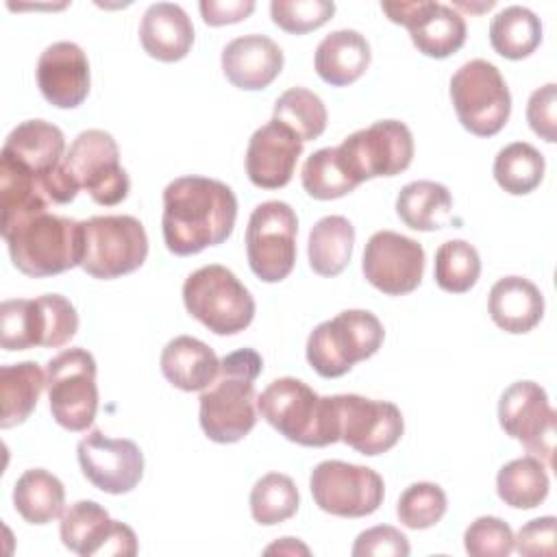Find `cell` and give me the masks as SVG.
Returning a JSON list of instances; mask_svg holds the SVG:
<instances>
[{"mask_svg": "<svg viewBox=\"0 0 557 557\" xmlns=\"http://www.w3.org/2000/svg\"><path fill=\"white\" fill-rule=\"evenodd\" d=\"M141 48L157 61L174 63L187 57L194 44V24L174 2H154L139 24Z\"/></svg>", "mask_w": 557, "mask_h": 557, "instance_id": "24", "label": "cell"}, {"mask_svg": "<svg viewBox=\"0 0 557 557\" xmlns=\"http://www.w3.org/2000/svg\"><path fill=\"white\" fill-rule=\"evenodd\" d=\"M409 550L407 535L389 524L361 531L350 548L352 557H407Z\"/></svg>", "mask_w": 557, "mask_h": 557, "instance_id": "44", "label": "cell"}, {"mask_svg": "<svg viewBox=\"0 0 557 557\" xmlns=\"http://www.w3.org/2000/svg\"><path fill=\"white\" fill-rule=\"evenodd\" d=\"M546 463L533 455L511 459L496 474V492L500 500L513 509H533L548 496Z\"/></svg>", "mask_w": 557, "mask_h": 557, "instance_id": "32", "label": "cell"}, {"mask_svg": "<svg viewBox=\"0 0 557 557\" xmlns=\"http://www.w3.org/2000/svg\"><path fill=\"white\" fill-rule=\"evenodd\" d=\"M59 533L63 546L81 557L137 555L135 531L120 520H111L109 511L94 500L70 505L61 516Z\"/></svg>", "mask_w": 557, "mask_h": 557, "instance_id": "18", "label": "cell"}, {"mask_svg": "<svg viewBox=\"0 0 557 557\" xmlns=\"http://www.w3.org/2000/svg\"><path fill=\"white\" fill-rule=\"evenodd\" d=\"M65 487L44 468H30L15 481L13 507L30 524H48L63 516Z\"/></svg>", "mask_w": 557, "mask_h": 557, "instance_id": "31", "label": "cell"}, {"mask_svg": "<svg viewBox=\"0 0 557 557\" xmlns=\"http://www.w3.org/2000/svg\"><path fill=\"white\" fill-rule=\"evenodd\" d=\"M65 135L46 120H26L4 139L0 161L44 181L59 170L65 157Z\"/></svg>", "mask_w": 557, "mask_h": 557, "instance_id": "22", "label": "cell"}, {"mask_svg": "<svg viewBox=\"0 0 557 557\" xmlns=\"http://www.w3.org/2000/svg\"><path fill=\"white\" fill-rule=\"evenodd\" d=\"M335 13V4L326 0H272V22L292 35H305L324 26Z\"/></svg>", "mask_w": 557, "mask_h": 557, "instance_id": "41", "label": "cell"}, {"mask_svg": "<svg viewBox=\"0 0 557 557\" xmlns=\"http://www.w3.org/2000/svg\"><path fill=\"white\" fill-rule=\"evenodd\" d=\"M300 505L296 483L281 472L263 474L250 490V513L263 527L289 520Z\"/></svg>", "mask_w": 557, "mask_h": 557, "instance_id": "36", "label": "cell"}, {"mask_svg": "<svg viewBox=\"0 0 557 557\" xmlns=\"http://www.w3.org/2000/svg\"><path fill=\"white\" fill-rule=\"evenodd\" d=\"M544 170L542 152L527 141L507 144L494 159V178L511 196L531 194L542 183Z\"/></svg>", "mask_w": 557, "mask_h": 557, "instance_id": "34", "label": "cell"}, {"mask_svg": "<svg viewBox=\"0 0 557 557\" xmlns=\"http://www.w3.org/2000/svg\"><path fill=\"white\" fill-rule=\"evenodd\" d=\"M487 311L498 329L522 335L540 324L544 296L540 287L524 276H503L490 289Z\"/></svg>", "mask_w": 557, "mask_h": 557, "instance_id": "25", "label": "cell"}, {"mask_svg": "<svg viewBox=\"0 0 557 557\" xmlns=\"http://www.w3.org/2000/svg\"><path fill=\"white\" fill-rule=\"evenodd\" d=\"M161 372L183 392H202L218 376L220 359L205 342L191 335H178L161 352Z\"/></svg>", "mask_w": 557, "mask_h": 557, "instance_id": "27", "label": "cell"}, {"mask_svg": "<svg viewBox=\"0 0 557 557\" xmlns=\"http://www.w3.org/2000/svg\"><path fill=\"white\" fill-rule=\"evenodd\" d=\"M0 344L4 350L37 346L33 298H11L0 307Z\"/></svg>", "mask_w": 557, "mask_h": 557, "instance_id": "43", "label": "cell"}, {"mask_svg": "<svg viewBox=\"0 0 557 557\" xmlns=\"http://www.w3.org/2000/svg\"><path fill=\"white\" fill-rule=\"evenodd\" d=\"M542 41V22L540 17L520 4L505 7L490 22V44L492 48L511 61L524 59Z\"/></svg>", "mask_w": 557, "mask_h": 557, "instance_id": "33", "label": "cell"}, {"mask_svg": "<svg viewBox=\"0 0 557 557\" xmlns=\"http://www.w3.org/2000/svg\"><path fill=\"white\" fill-rule=\"evenodd\" d=\"M339 442L361 455L376 457L398 444L405 431L400 409L389 400L363 398L359 394H335Z\"/></svg>", "mask_w": 557, "mask_h": 557, "instance_id": "15", "label": "cell"}, {"mask_svg": "<svg viewBox=\"0 0 557 557\" xmlns=\"http://www.w3.org/2000/svg\"><path fill=\"white\" fill-rule=\"evenodd\" d=\"M555 529L557 520L553 516H542L529 520L513 535V548L524 557H553L555 555Z\"/></svg>", "mask_w": 557, "mask_h": 557, "instance_id": "46", "label": "cell"}, {"mask_svg": "<svg viewBox=\"0 0 557 557\" xmlns=\"http://www.w3.org/2000/svg\"><path fill=\"white\" fill-rule=\"evenodd\" d=\"M355 226L344 215H324L309 231V265L320 276H337L352 257Z\"/></svg>", "mask_w": 557, "mask_h": 557, "instance_id": "28", "label": "cell"}, {"mask_svg": "<svg viewBox=\"0 0 557 557\" xmlns=\"http://www.w3.org/2000/svg\"><path fill=\"white\" fill-rule=\"evenodd\" d=\"M450 100L461 126L476 137L496 135L511 113L509 87L485 59H472L453 74Z\"/></svg>", "mask_w": 557, "mask_h": 557, "instance_id": "7", "label": "cell"}, {"mask_svg": "<svg viewBox=\"0 0 557 557\" xmlns=\"http://www.w3.org/2000/svg\"><path fill=\"white\" fill-rule=\"evenodd\" d=\"M257 411L294 444L329 446L339 442L335 398L318 396L300 379H274L261 396H257Z\"/></svg>", "mask_w": 557, "mask_h": 557, "instance_id": "4", "label": "cell"}, {"mask_svg": "<svg viewBox=\"0 0 557 557\" xmlns=\"http://www.w3.org/2000/svg\"><path fill=\"white\" fill-rule=\"evenodd\" d=\"M265 553H287V555H296V553H302V555H309V548L305 544H300L296 537H281V542L272 544L265 548Z\"/></svg>", "mask_w": 557, "mask_h": 557, "instance_id": "48", "label": "cell"}, {"mask_svg": "<svg viewBox=\"0 0 557 557\" xmlns=\"http://www.w3.org/2000/svg\"><path fill=\"white\" fill-rule=\"evenodd\" d=\"M309 490L322 511L339 518L370 516L385 496V485L376 470L337 459L320 461L311 470Z\"/></svg>", "mask_w": 557, "mask_h": 557, "instance_id": "13", "label": "cell"}, {"mask_svg": "<svg viewBox=\"0 0 557 557\" xmlns=\"http://www.w3.org/2000/svg\"><path fill=\"white\" fill-rule=\"evenodd\" d=\"M446 507H448V500L444 490L437 483L420 481V483H411L400 494L396 505V516L400 524H405L407 529L420 531V529L435 527L444 518Z\"/></svg>", "mask_w": 557, "mask_h": 557, "instance_id": "40", "label": "cell"}, {"mask_svg": "<svg viewBox=\"0 0 557 557\" xmlns=\"http://www.w3.org/2000/svg\"><path fill=\"white\" fill-rule=\"evenodd\" d=\"M381 9L394 24H403L418 52L431 59H446L466 44V20L448 4L433 0L383 2Z\"/></svg>", "mask_w": 557, "mask_h": 557, "instance_id": "17", "label": "cell"}, {"mask_svg": "<svg viewBox=\"0 0 557 557\" xmlns=\"http://www.w3.org/2000/svg\"><path fill=\"white\" fill-rule=\"evenodd\" d=\"M481 274V257L466 239H448L435 250V283L448 294H466Z\"/></svg>", "mask_w": 557, "mask_h": 557, "instance_id": "37", "label": "cell"}, {"mask_svg": "<svg viewBox=\"0 0 557 557\" xmlns=\"http://www.w3.org/2000/svg\"><path fill=\"white\" fill-rule=\"evenodd\" d=\"M527 122L544 141H557V85L546 83L535 89L527 102Z\"/></svg>", "mask_w": 557, "mask_h": 557, "instance_id": "45", "label": "cell"}, {"mask_svg": "<svg viewBox=\"0 0 557 557\" xmlns=\"http://www.w3.org/2000/svg\"><path fill=\"white\" fill-rule=\"evenodd\" d=\"M272 120L287 126L305 144L324 133L329 113L318 94L305 87H292L276 98Z\"/></svg>", "mask_w": 557, "mask_h": 557, "instance_id": "35", "label": "cell"}, {"mask_svg": "<svg viewBox=\"0 0 557 557\" xmlns=\"http://www.w3.org/2000/svg\"><path fill=\"white\" fill-rule=\"evenodd\" d=\"M61 168L78 191L85 189L102 207L120 205L128 196L131 181L120 165V148L107 131L89 128L78 133Z\"/></svg>", "mask_w": 557, "mask_h": 557, "instance_id": "9", "label": "cell"}, {"mask_svg": "<svg viewBox=\"0 0 557 557\" xmlns=\"http://www.w3.org/2000/svg\"><path fill=\"white\" fill-rule=\"evenodd\" d=\"M453 196L435 181H411L396 198V213L413 231H437L450 220Z\"/></svg>", "mask_w": 557, "mask_h": 557, "instance_id": "29", "label": "cell"}, {"mask_svg": "<svg viewBox=\"0 0 557 557\" xmlns=\"http://www.w3.org/2000/svg\"><path fill=\"white\" fill-rule=\"evenodd\" d=\"M46 389L54 422L81 433L94 424L98 411L96 359L85 348H67L46 366Z\"/></svg>", "mask_w": 557, "mask_h": 557, "instance_id": "10", "label": "cell"}, {"mask_svg": "<svg viewBox=\"0 0 557 557\" xmlns=\"http://www.w3.org/2000/svg\"><path fill=\"white\" fill-rule=\"evenodd\" d=\"M296 211L283 200H265L250 213L246 226V257L252 274L263 283L289 276L296 263Z\"/></svg>", "mask_w": 557, "mask_h": 557, "instance_id": "12", "label": "cell"}, {"mask_svg": "<svg viewBox=\"0 0 557 557\" xmlns=\"http://www.w3.org/2000/svg\"><path fill=\"white\" fill-rule=\"evenodd\" d=\"M89 61L74 41L50 44L37 61V85L41 96L57 109H74L89 94Z\"/></svg>", "mask_w": 557, "mask_h": 557, "instance_id": "20", "label": "cell"}, {"mask_svg": "<svg viewBox=\"0 0 557 557\" xmlns=\"http://www.w3.org/2000/svg\"><path fill=\"white\" fill-rule=\"evenodd\" d=\"M183 302L187 313L215 335H235L255 318V298L220 263L202 265L185 278Z\"/></svg>", "mask_w": 557, "mask_h": 557, "instance_id": "6", "label": "cell"}, {"mask_svg": "<svg viewBox=\"0 0 557 557\" xmlns=\"http://www.w3.org/2000/svg\"><path fill=\"white\" fill-rule=\"evenodd\" d=\"M302 154V141L281 122L270 120L259 126L246 150V174L261 189L285 187Z\"/></svg>", "mask_w": 557, "mask_h": 557, "instance_id": "21", "label": "cell"}, {"mask_svg": "<svg viewBox=\"0 0 557 557\" xmlns=\"http://www.w3.org/2000/svg\"><path fill=\"white\" fill-rule=\"evenodd\" d=\"M381 320L363 309H346L320 322L307 339V361L324 379H337L370 359L383 344Z\"/></svg>", "mask_w": 557, "mask_h": 557, "instance_id": "5", "label": "cell"}, {"mask_svg": "<svg viewBox=\"0 0 557 557\" xmlns=\"http://www.w3.org/2000/svg\"><path fill=\"white\" fill-rule=\"evenodd\" d=\"M205 24L224 26L246 20L255 11L252 0H202L198 4Z\"/></svg>", "mask_w": 557, "mask_h": 557, "instance_id": "47", "label": "cell"}, {"mask_svg": "<svg viewBox=\"0 0 557 557\" xmlns=\"http://www.w3.org/2000/svg\"><path fill=\"white\" fill-rule=\"evenodd\" d=\"M263 359L255 348H239L220 359V372L200 394V426L211 442L235 444L257 424L255 381Z\"/></svg>", "mask_w": 557, "mask_h": 557, "instance_id": "2", "label": "cell"}, {"mask_svg": "<svg viewBox=\"0 0 557 557\" xmlns=\"http://www.w3.org/2000/svg\"><path fill=\"white\" fill-rule=\"evenodd\" d=\"M555 418L557 413L544 387L533 381L511 383L498 400V422L503 431L522 442L524 448L546 466L553 461Z\"/></svg>", "mask_w": 557, "mask_h": 557, "instance_id": "14", "label": "cell"}, {"mask_svg": "<svg viewBox=\"0 0 557 557\" xmlns=\"http://www.w3.org/2000/svg\"><path fill=\"white\" fill-rule=\"evenodd\" d=\"M366 281L387 296L411 294L424 274V248L396 231H376L361 259Z\"/></svg>", "mask_w": 557, "mask_h": 557, "instance_id": "16", "label": "cell"}, {"mask_svg": "<svg viewBox=\"0 0 557 557\" xmlns=\"http://www.w3.org/2000/svg\"><path fill=\"white\" fill-rule=\"evenodd\" d=\"M370 57V44L359 30L339 28L318 44L313 65L324 83L346 87L368 70Z\"/></svg>", "mask_w": 557, "mask_h": 557, "instance_id": "26", "label": "cell"}, {"mask_svg": "<svg viewBox=\"0 0 557 557\" xmlns=\"http://www.w3.org/2000/svg\"><path fill=\"white\" fill-rule=\"evenodd\" d=\"M283 50L265 35L235 37L222 50V72L237 89H265L283 70Z\"/></svg>", "mask_w": 557, "mask_h": 557, "instance_id": "23", "label": "cell"}, {"mask_svg": "<svg viewBox=\"0 0 557 557\" xmlns=\"http://www.w3.org/2000/svg\"><path fill=\"white\" fill-rule=\"evenodd\" d=\"M300 181L305 191L315 200H335L357 189V183L339 163L337 148H320L311 152L302 165Z\"/></svg>", "mask_w": 557, "mask_h": 557, "instance_id": "38", "label": "cell"}, {"mask_svg": "<svg viewBox=\"0 0 557 557\" xmlns=\"http://www.w3.org/2000/svg\"><path fill=\"white\" fill-rule=\"evenodd\" d=\"M0 231L13 265L26 276H54L83 261V222L72 218L39 211L2 226Z\"/></svg>", "mask_w": 557, "mask_h": 557, "instance_id": "3", "label": "cell"}, {"mask_svg": "<svg viewBox=\"0 0 557 557\" xmlns=\"http://www.w3.org/2000/svg\"><path fill=\"white\" fill-rule=\"evenodd\" d=\"M337 157L357 185L376 176H396L411 165L413 135L398 120H379L348 135L337 146Z\"/></svg>", "mask_w": 557, "mask_h": 557, "instance_id": "11", "label": "cell"}, {"mask_svg": "<svg viewBox=\"0 0 557 557\" xmlns=\"http://www.w3.org/2000/svg\"><path fill=\"white\" fill-rule=\"evenodd\" d=\"M35 337L37 346H65L78 331V313L74 305L61 294H44L33 298Z\"/></svg>", "mask_w": 557, "mask_h": 557, "instance_id": "39", "label": "cell"}, {"mask_svg": "<svg viewBox=\"0 0 557 557\" xmlns=\"http://www.w3.org/2000/svg\"><path fill=\"white\" fill-rule=\"evenodd\" d=\"M46 387V372L35 361H22L0 368V426L11 429L30 418L39 394Z\"/></svg>", "mask_w": 557, "mask_h": 557, "instance_id": "30", "label": "cell"}, {"mask_svg": "<svg viewBox=\"0 0 557 557\" xmlns=\"http://www.w3.org/2000/svg\"><path fill=\"white\" fill-rule=\"evenodd\" d=\"M85 250L81 268L102 281L135 272L148 257V235L133 215H94L83 222Z\"/></svg>", "mask_w": 557, "mask_h": 557, "instance_id": "8", "label": "cell"}, {"mask_svg": "<svg viewBox=\"0 0 557 557\" xmlns=\"http://www.w3.org/2000/svg\"><path fill=\"white\" fill-rule=\"evenodd\" d=\"M463 546L472 557H507L513 550V533L505 520L481 516L466 529Z\"/></svg>", "mask_w": 557, "mask_h": 557, "instance_id": "42", "label": "cell"}, {"mask_svg": "<svg viewBox=\"0 0 557 557\" xmlns=\"http://www.w3.org/2000/svg\"><path fill=\"white\" fill-rule=\"evenodd\" d=\"M76 455L85 479L107 494H126L144 476V453L126 437H107L96 429L78 442Z\"/></svg>", "mask_w": 557, "mask_h": 557, "instance_id": "19", "label": "cell"}, {"mask_svg": "<svg viewBox=\"0 0 557 557\" xmlns=\"http://www.w3.org/2000/svg\"><path fill=\"white\" fill-rule=\"evenodd\" d=\"M235 218L237 198L222 181L178 176L163 189V242L178 257L198 255L209 246L226 242Z\"/></svg>", "mask_w": 557, "mask_h": 557, "instance_id": "1", "label": "cell"}]
</instances>
